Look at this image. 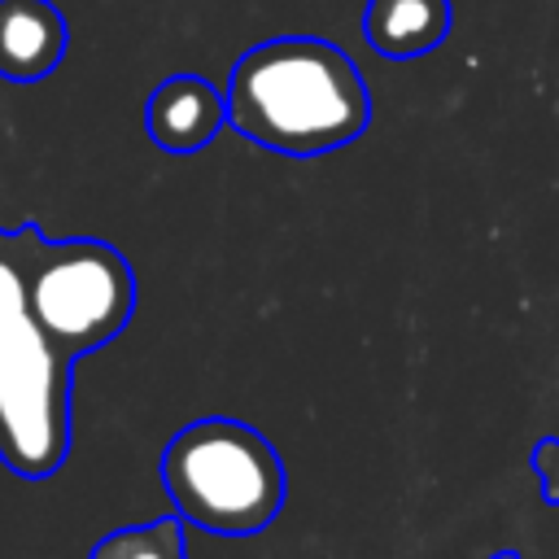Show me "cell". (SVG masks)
<instances>
[{"label":"cell","instance_id":"2","mask_svg":"<svg viewBox=\"0 0 559 559\" xmlns=\"http://www.w3.org/2000/svg\"><path fill=\"white\" fill-rule=\"evenodd\" d=\"M162 485L175 515L223 537L262 533L288 493L275 445L227 415L192 419L162 450Z\"/></svg>","mask_w":559,"mask_h":559},{"label":"cell","instance_id":"5","mask_svg":"<svg viewBox=\"0 0 559 559\" xmlns=\"http://www.w3.org/2000/svg\"><path fill=\"white\" fill-rule=\"evenodd\" d=\"M227 127V92L201 74H170L148 92L144 131L166 153H197Z\"/></svg>","mask_w":559,"mask_h":559},{"label":"cell","instance_id":"4","mask_svg":"<svg viewBox=\"0 0 559 559\" xmlns=\"http://www.w3.org/2000/svg\"><path fill=\"white\" fill-rule=\"evenodd\" d=\"M70 367L31 314L0 328V463L26 480L70 454Z\"/></svg>","mask_w":559,"mask_h":559},{"label":"cell","instance_id":"10","mask_svg":"<svg viewBox=\"0 0 559 559\" xmlns=\"http://www.w3.org/2000/svg\"><path fill=\"white\" fill-rule=\"evenodd\" d=\"M533 472H537L542 498L550 507H559V437H542L533 445Z\"/></svg>","mask_w":559,"mask_h":559},{"label":"cell","instance_id":"3","mask_svg":"<svg viewBox=\"0 0 559 559\" xmlns=\"http://www.w3.org/2000/svg\"><path fill=\"white\" fill-rule=\"evenodd\" d=\"M26 306L35 328L66 354L83 358L109 345L135 314L131 262L92 236L39 240L26 284Z\"/></svg>","mask_w":559,"mask_h":559},{"label":"cell","instance_id":"11","mask_svg":"<svg viewBox=\"0 0 559 559\" xmlns=\"http://www.w3.org/2000/svg\"><path fill=\"white\" fill-rule=\"evenodd\" d=\"M489 559H520L515 550H498V555H489Z\"/></svg>","mask_w":559,"mask_h":559},{"label":"cell","instance_id":"1","mask_svg":"<svg viewBox=\"0 0 559 559\" xmlns=\"http://www.w3.org/2000/svg\"><path fill=\"white\" fill-rule=\"evenodd\" d=\"M371 122V96L358 66L328 39L280 35L262 39L231 66L227 127L245 140L284 153L319 157L358 140Z\"/></svg>","mask_w":559,"mask_h":559},{"label":"cell","instance_id":"6","mask_svg":"<svg viewBox=\"0 0 559 559\" xmlns=\"http://www.w3.org/2000/svg\"><path fill=\"white\" fill-rule=\"evenodd\" d=\"M70 31L52 0H0V79L39 83L66 57Z\"/></svg>","mask_w":559,"mask_h":559},{"label":"cell","instance_id":"9","mask_svg":"<svg viewBox=\"0 0 559 559\" xmlns=\"http://www.w3.org/2000/svg\"><path fill=\"white\" fill-rule=\"evenodd\" d=\"M44 231L35 223H22L13 231L0 227V328L13 319H26V284H31V262L39 249Z\"/></svg>","mask_w":559,"mask_h":559},{"label":"cell","instance_id":"7","mask_svg":"<svg viewBox=\"0 0 559 559\" xmlns=\"http://www.w3.org/2000/svg\"><path fill=\"white\" fill-rule=\"evenodd\" d=\"M450 31V0H367L362 35L380 57L411 61L432 52Z\"/></svg>","mask_w":559,"mask_h":559},{"label":"cell","instance_id":"8","mask_svg":"<svg viewBox=\"0 0 559 559\" xmlns=\"http://www.w3.org/2000/svg\"><path fill=\"white\" fill-rule=\"evenodd\" d=\"M87 559H188L183 524H179V515H162L148 524L114 528L92 546Z\"/></svg>","mask_w":559,"mask_h":559}]
</instances>
